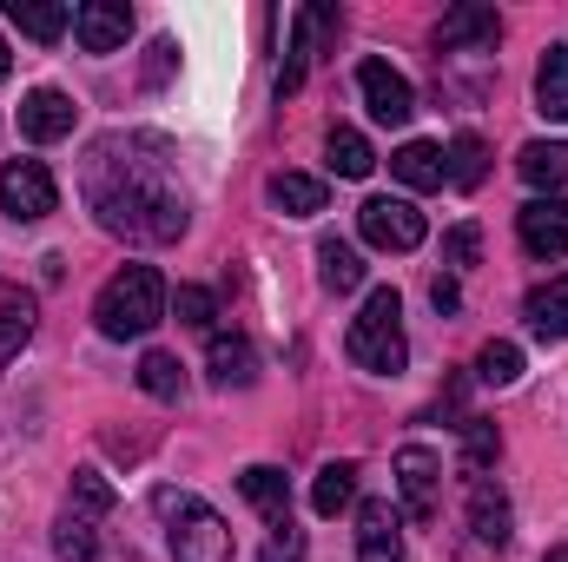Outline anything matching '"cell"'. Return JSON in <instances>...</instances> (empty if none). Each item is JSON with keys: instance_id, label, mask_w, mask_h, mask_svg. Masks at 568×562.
Instances as JSON below:
<instances>
[{"instance_id": "cell-1", "label": "cell", "mask_w": 568, "mask_h": 562, "mask_svg": "<svg viewBox=\"0 0 568 562\" xmlns=\"http://www.w3.org/2000/svg\"><path fill=\"white\" fill-rule=\"evenodd\" d=\"M140 140H100L87 165V205L106 232L145 239V245H172L185 232V192L165 179V145L152 159H133Z\"/></svg>"}, {"instance_id": "cell-2", "label": "cell", "mask_w": 568, "mask_h": 562, "mask_svg": "<svg viewBox=\"0 0 568 562\" xmlns=\"http://www.w3.org/2000/svg\"><path fill=\"white\" fill-rule=\"evenodd\" d=\"M344 351H351V364L371 371V378H397V371H404V358H410V344H404V298H397L390 284H377V291L364 298V311L351 318Z\"/></svg>"}, {"instance_id": "cell-3", "label": "cell", "mask_w": 568, "mask_h": 562, "mask_svg": "<svg viewBox=\"0 0 568 562\" xmlns=\"http://www.w3.org/2000/svg\"><path fill=\"white\" fill-rule=\"evenodd\" d=\"M165 279L152 272V265H120L113 279L100 284V298H93V318H100V331L106 338H145L159 318H165Z\"/></svg>"}, {"instance_id": "cell-4", "label": "cell", "mask_w": 568, "mask_h": 562, "mask_svg": "<svg viewBox=\"0 0 568 562\" xmlns=\"http://www.w3.org/2000/svg\"><path fill=\"white\" fill-rule=\"evenodd\" d=\"M165 543H172L179 562H232V523L219 510H205L199 496H179V516H172Z\"/></svg>"}, {"instance_id": "cell-5", "label": "cell", "mask_w": 568, "mask_h": 562, "mask_svg": "<svg viewBox=\"0 0 568 562\" xmlns=\"http://www.w3.org/2000/svg\"><path fill=\"white\" fill-rule=\"evenodd\" d=\"M60 205V185H53V172L40 165V159H7L0 165V212L13 219V225H33V219H47Z\"/></svg>"}, {"instance_id": "cell-6", "label": "cell", "mask_w": 568, "mask_h": 562, "mask_svg": "<svg viewBox=\"0 0 568 562\" xmlns=\"http://www.w3.org/2000/svg\"><path fill=\"white\" fill-rule=\"evenodd\" d=\"M357 225H364V239L377 245V252H417L424 245V212L410 205V199H364L357 205Z\"/></svg>"}, {"instance_id": "cell-7", "label": "cell", "mask_w": 568, "mask_h": 562, "mask_svg": "<svg viewBox=\"0 0 568 562\" xmlns=\"http://www.w3.org/2000/svg\"><path fill=\"white\" fill-rule=\"evenodd\" d=\"M357 93H364V107H371L377 127H404V120L417 113V93H410V80H404L390 60H364V67H357Z\"/></svg>"}, {"instance_id": "cell-8", "label": "cell", "mask_w": 568, "mask_h": 562, "mask_svg": "<svg viewBox=\"0 0 568 562\" xmlns=\"http://www.w3.org/2000/svg\"><path fill=\"white\" fill-rule=\"evenodd\" d=\"M516 239L529 259H562L568 252V199L562 192H542L516 212Z\"/></svg>"}, {"instance_id": "cell-9", "label": "cell", "mask_w": 568, "mask_h": 562, "mask_svg": "<svg viewBox=\"0 0 568 562\" xmlns=\"http://www.w3.org/2000/svg\"><path fill=\"white\" fill-rule=\"evenodd\" d=\"M443 490V463H436V450H424V443H404L397 450V496H404V510L417 516V523H436V496Z\"/></svg>"}, {"instance_id": "cell-10", "label": "cell", "mask_w": 568, "mask_h": 562, "mask_svg": "<svg viewBox=\"0 0 568 562\" xmlns=\"http://www.w3.org/2000/svg\"><path fill=\"white\" fill-rule=\"evenodd\" d=\"M73 33H80L87 53H120L126 33H133V7H126V0H87V7L73 13Z\"/></svg>"}, {"instance_id": "cell-11", "label": "cell", "mask_w": 568, "mask_h": 562, "mask_svg": "<svg viewBox=\"0 0 568 562\" xmlns=\"http://www.w3.org/2000/svg\"><path fill=\"white\" fill-rule=\"evenodd\" d=\"M73 120H80V107H73L60 87H33V93L20 100V133H27V140H40V145L67 140V133H73Z\"/></svg>"}, {"instance_id": "cell-12", "label": "cell", "mask_w": 568, "mask_h": 562, "mask_svg": "<svg viewBox=\"0 0 568 562\" xmlns=\"http://www.w3.org/2000/svg\"><path fill=\"white\" fill-rule=\"evenodd\" d=\"M357 562H404V516L390 503L357 510Z\"/></svg>"}, {"instance_id": "cell-13", "label": "cell", "mask_w": 568, "mask_h": 562, "mask_svg": "<svg viewBox=\"0 0 568 562\" xmlns=\"http://www.w3.org/2000/svg\"><path fill=\"white\" fill-rule=\"evenodd\" d=\"M331 27H337V13H331V7H297V13H291V53H284L278 93H297V87H304L311 47H317V33H331Z\"/></svg>"}, {"instance_id": "cell-14", "label": "cell", "mask_w": 568, "mask_h": 562, "mask_svg": "<svg viewBox=\"0 0 568 562\" xmlns=\"http://www.w3.org/2000/svg\"><path fill=\"white\" fill-rule=\"evenodd\" d=\"M436 40H443V47H496V40H503V20H496V7H483V0H463V7L443 13Z\"/></svg>"}, {"instance_id": "cell-15", "label": "cell", "mask_w": 568, "mask_h": 562, "mask_svg": "<svg viewBox=\"0 0 568 562\" xmlns=\"http://www.w3.org/2000/svg\"><path fill=\"white\" fill-rule=\"evenodd\" d=\"M469 530H476V543H489V550H503L509 543V496L489 483V476H469Z\"/></svg>"}, {"instance_id": "cell-16", "label": "cell", "mask_w": 568, "mask_h": 562, "mask_svg": "<svg viewBox=\"0 0 568 562\" xmlns=\"http://www.w3.org/2000/svg\"><path fill=\"white\" fill-rule=\"evenodd\" d=\"M390 172H397L410 192H436V185L449 179V165H443V145H429V140L397 145V152H390Z\"/></svg>"}, {"instance_id": "cell-17", "label": "cell", "mask_w": 568, "mask_h": 562, "mask_svg": "<svg viewBox=\"0 0 568 562\" xmlns=\"http://www.w3.org/2000/svg\"><path fill=\"white\" fill-rule=\"evenodd\" d=\"M523 318H529L536 338H568V272L549 279V284H536L529 304H523Z\"/></svg>"}, {"instance_id": "cell-18", "label": "cell", "mask_w": 568, "mask_h": 562, "mask_svg": "<svg viewBox=\"0 0 568 562\" xmlns=\"http://www.w3.org/2000/svg\"><path fill=\"white\" fill-rule=\"evenodd\" d=\"M516 172H523L536 192H556V185H568V140H536V145H523Z\"/></svg>"}, {"instance_id": "cell-19", "label": "cell", "mask_w": 568, "mask_h": 562, "mask_svg": "<svg viewBox=\"0 0 568 562\" xmlns=\"http://www.w3.org/2000/svg\"><path fill=\"white\" fill-rule=\"evenodd\" d=\"M7 20H13L27 40H60V33L73 27V7H60V0H7Z\"/></svg>"}, {"instance_id": "cell-20", "label": "cell", "mask_w": 568, "mask_h": 562, "mask_svg": "<svg viewBox=\"0 0 568 562\" xmlns=\"http://www.w3.org/2000/svg\"><path fill=\"white\" fill-rule=\"evenodd\" d=\"M258 378V351L245 338H212V384L219 391H245Z\"/></svg>"}, {"instance_id": "cell-21", "label": "cell", "mask_w": 568, "mask_h": 562, "mask_svg": "<svg viewBox=\"0 0 568 562\" xmlns=\"http://www.w3.org/2000/svg\"><path fill=\"white\" fill-rule=\"evenodd\" d=\"M239 490H245V503H258L272 523H291V483H284V470H272V463H252V470L239 476Z\"/></svg>"}, {"instance_id": "cell-22", "label": "cell", "mask_w": 568, "mask_h": 562, "mask_svg": "<svg viewBox=\"0 0 568 562\" xmlns=\"http://www.w3.org/2000/svg\"><path fill=\"white\" fill-rule=\"evenodd\" d=\"M357 503V463L344 456V463H324L317 470V483H311V510L317 516H337V510H351Z\"/></svg>"}, {"instance_id": "cell-23", "label": "cell", "mask_w": 568, "mask_h": 562, "mask_svg": "<svg viewBox=\"0 0 568 562\" xmlns=\"http://www.w3.org/2000/svg\"><path fill=\"white\" fill-rule=\"evenodd\" d=\"M272 205H278L284 219L324 212V179H311V172H272Z\"/></svg>"}, {"instance_id": "cell-24", "label": "cell", "mask_w": 568, "mask_h": 562, "mask_svg": "<svg viewBox=\"0 0 568 562\" xmlns=\"http://www.w3.org/2000/svg\"><path fill=\"white\" fill-rule=\"evenodd\" d=\"M536 107H542V120H562L568 127V47L542 53V67H536Z\"/></svg>"}, {"instance_id": "cell-25", "label": "cell", "mask_w": 568, "mask_h": 562, "mask_svg": "<svg viewBox=\"0 0 568 562\" xmlns=\"http://www.w3.org/2000/svg\"><path fill=\"white\" fill-rule=\"evenodd\" d=\"M324 159H331V172H337V179H371V165H377V152H371V140H364L357 127H331Z\"/></svg>"}, {"instance_id": "cell-26", "label": "cell", "mask_w": 568, "mask_h": 562, "mask_svg": "<svg viewBox=\"0 0 568 562\" xmlns=\"http://www.w3.org/2000/svg\"><path fill=\"white\" fill-rule=\"evenodd\" d=\"M317 279H324V291H357V284H364V259H357V245L324 239V245H317Z\"/></svg>"}, {"instance_id": "cell-27", "label": "cell", "mask_w": 568, "mask_h": 562, "mask_svg": "<svg viewBox=\"0 0 568 562\" xmlns=\"http://www.w3.org/2000/svg\"><path fill=\"white\" fill-rule=\"evenodd\" d=\"M27 338H33V298L13 291V284H0V364H7Z\"/></svg>"}, {"instance_id": "cell-28", "label": "cell", "mask_w": 568, "mask_h": 562, "mask_svg": "<svg viewBox=\"0 0 568 562\" xmlns=\"http://www.w3.org/2000/svg\"><path fill=\"white\" fill-rule=\"evenodd\" d=\"M443 165H449V185L476 192V185H483V172H489V145L476 140V133H456L449 152H443Z\"/></svg>"}, {"instance_id": "cell-29", "label": "cell", "mask_w": 568, "mask_h": 562, "mask_svg": "<svg viewBox=\"0 0 568 562\" xmlns=\"http://www.w3.org/2000/svg\"><path fill=\"white\" fill-rule=\"evenodd\" d=\"M140 391H145V398H159V404H172V398L185 391V378H179V358H172V351H145V358H140Z\"/></svg>"}, {"instance_id": "cell-30", "label": "cell", "mask_w": 568, "mask_h": 562, "mask_svg": "<svg viewBox=\"0 0 568 562\" xmlns=\"http://www.w3.org/2000/svg\"><path fill=\"white\" fill-rule=\"evenodd\" d=\"M476 378L483 384H496V391H509L516 378H523V344H483V358H476Z\"/></svg>"}, {"instance_id": "cell-31", "label": "cell", "mask_w": 568, "mask_h": 562, "mask_svg": "<svg viewBox=\"0 0 568 562\" xmlns=\"http://www.w3.org/2000/svg\"><path fill=\"white\" fill-rule=\"evenodd\" d=\"M496 450H503V436H496V423H483V418H469V423H463V470H469V476H483Z\"/></svg>"}, {"instance_id": "cell-32", "label": "cell", "mask_w": 568, "mask_h": 562, "mask_svg": "<svg viewBox=\"0 0 568 562\" xmlns=\"http://www.w3.org/2000/svg\"><path fill=\"white\" fill-rule=\"evenodd\" d=\"M172 311H179V324H192V331H212V318H219V298H212L205 284H179Z\"/></svg>"}, {"instance_id": "cell-33", "label": "cell", "mask_w": 568, "mask_h": 562, "mask_svg": "<svg viewBox=\"0 0 568 562\" xmlns=\"http://www.w3.org/2000/svg\"><path fill=\"white\" fill-rule=\"evenodd\" d=\"M53 550H60V556H67V562H87V556H93V523L67 510V516L53 523Z\"/></svg>"}, {"instance_id": "cell-34", "label": "cell", "mask_w": 568, "mask_h": 562, "mask_svg": "<svg viewBox=\"0 0 568 562\" xmlns=\"http://www.w3.org/2000/svg\"><path fill=\"white\" fill-rule=\"evenodd\" d=\"M476 252H483V232H476V225H449V232H443V265H449V272L476 265Z\"/></svg>"}, {"instance_id": "cell-35", "label": "cell", "mask_w": 568, "mask_h": 562, "mask_svg": "<svg viewBox=\"0 0 568 562\" xmlns=\"http://www.w3.org/2000/svg\"><path fill=\"white\" fill-rule=\"evenodd\" d=\"M73 503H80V510H93V516H100V510H113L106 476H100V470H80V476H73Z\"/></svg>"}, {"instance_id": "cell-36", "label": "cell", "mask_w": 568, "mask_h": 562, "mask_svg": "<svg viewBox=\"0 0 568 562\" xmlns=\"http://www.w3.org/2000/svg\"><path fill=\"white\" fill-rule=\"evenodd\" d=\"M258 562H304V530L272 523V543H265V556H258Z\"/></svg>"}, {"instance_id": "cell-37", "label": "cell", "mask_w": 568, "mask_h": 562, "mask_svg": "<svg viewBox=\"0 0 568 562\" xmlns=\"http://www.w3.org/2000/svg\"><path fill=\"white\" fill-rule=\"evenodd\" d=\"M429 304H436V311H456V304H463V284L449 279V272H436V279H429Z\"/></svg>"}, {"instance_id": "cell-38", "label": "cell", "mask_w": 568, "mask_h": 562, "mask_svg": "<svg viewBox=\"0 0 568 562\" xmlns=\"http://www.w3.org/2000/svg\"><path fill=\"white\" fill-rule=\"evenodd\" d=\"M172 73V40H152V67H145V80H165Z\"/></svg>"}, {"instance_id": "cell-39", "label": "cell", "mask_w": 568, "mask_h": 562, "mask_svg": "<svg viewBox=\"0 0 568 562\" xmlns=\"http://www.w3.org/2000/svg\"><path fill=\"white\" fill-rule=\"evenodd\" d=\"M7 73H13V53H7V40H0V80H7Z\"/></svg>"}, {"instance_id": "cell-40", "label": "cell", "mask_w": 568, "mask_h": 562, "mask_svg": "<svg viewBox=\"0 0 568 562\" xmlns=\"http://www.w3.org/2000/svg\"><path fill=\"white\" fill-rule=\"evenodd\" d=\"M549 562H568V550H556V556H549Z\"/></svg>"}]
</instances>
